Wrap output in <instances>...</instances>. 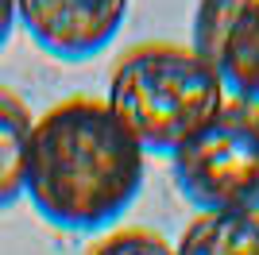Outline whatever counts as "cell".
Returning a JSON list of instances; mask_svg holds the SVG:
<instances>
[{
	"mask_svg": "<svg viewBox=\"0 0 259 255\" xmlns=\"http://www.w3.org/2000/svg\"><path fill=\"white\" fill-rule=\"evenodd\" d=\"M228 89L213 66L182 42H140L120 54L105 105L143 151H174L225 108Z\"/></svg>",
	"mask_w": 259,
	"mask_h": 255,
	"instance_id": "cell-2",
	"label": "cell"
},
{
	"mask_svg": "<svg viewBox=\"0 0 259 255\" xmlns=\"http://www.w3.org/2000/svg\"><path fill=\"white\" fill-rule=\"evenodd\" d=\"M147 151L93 97H70L35 116L23 197L66 232H93L128 212L143 190Z\"/></svg>",
	"mask_w": 259,
	"mask_h": 255,
	"instance_id": "cell-1",
	"label": "cell"
},
{
	"mask_svg": "<svg viewBox=\"0 0 259 255\" xmlns=\"http://www.w3.org/2000/svg\"><path fill=\"white\" fill-rule=\"evenodd\" d=\"M174 182L201 212L259 209V105L228 97L225 108L170 155Z\"/></svg>",
	"mask_w": 259,
	"mask_h": 255,
	"instance_id": "cell-3",
	"label": "cell"
},
{
	"mask_svg": "<svg viewBox=\"0 0 259 255\" xmlns=\"http://www.w3.org/2000/svg\"><path fill=\"white\" fill-rule=\"evenodd\" d=\"M174 255H259V209H209L186 224Z\"/></svg>",
	"mask_w": 259,
	"mask_h": 255,
	"instance_id": "cell-6",
	"label": "cell"
},
{
	"mask_svg": "<svg viewBox=\"0 0 259 255\" xmlns=\"http://www.w3.org/2000/svg\"><path fill=\"white\" fill-rule=\"evenodd\" d=\"M194 51L225 89L259 105V0H197Z\"/></svg>",
	"mask_w": 259,
	"mask_h": 255,
	"instance_id": "cell-4",
	"label": "cell"
},
{
	"mask_svg": "<svg viewBox=\"0 0 259 255\" xmlns=\"http://www.w3.org/2000/svg\"><path fill=\"white\" fill-rule=\"evenodd\" d=\"M85 255H174V244L151 228H116L101 236Z\"/></svg>",
	"mask_w": 259,
	"mask_h": 255,
	"instance_id": "cell-8",
	"label": "cell"
},
{
	"mask_svg": "<svg viewBox=\"0 0 259 255\" xmlns=\"http://www.w3.org/2000/svg\"><path fill=\"white\" fill-rule=\"evenodd\" d=\"M128 0H16V20L47 54L81 62L116 39Z\"/></svg>",
	"mask_w": 259,
	"mask_h": 255,
	"instance_id": "cell-5",
	"label": "cell"
},
{
	"mask_svg": "<svg viewBox=\"0 0 259 255\" xmlns=\"http://www.w3.org/2000/svg\"><path fill=\"white\" fill-rule=\"evenodd\" d=\"M31 128L35 116L23 105V97L12 93L8 85H0V209H8L23 197Z\"/></svg>",
	"mask_w": 259,
	"mask_h": 255,
	"instance_id": "cell-7",
	"label": "cell"
},
{
	"mask_svg": "<svg viewBox=\"0 0 259 255\" xmlns=\"http://www.w3.org/2000/svg\"><path fill=\"white\" fill-rule=\"evenodd\" d=\"M16 0H0V47L12 39V31H16Z\"/></svg>",
	"mask_w": 259,
	"mask_h": 255,
	"instance_id": "cell-9",
	"label": "cell"
}]
</instances>
